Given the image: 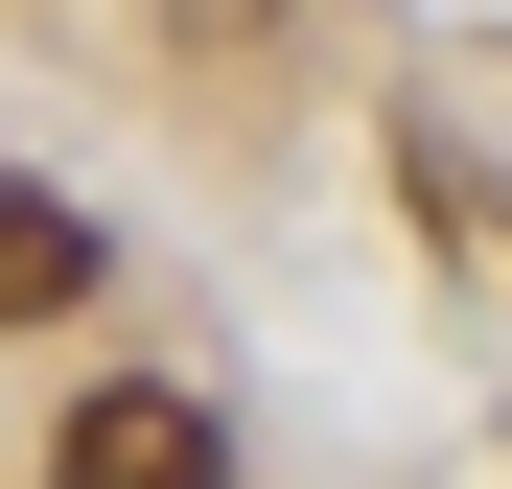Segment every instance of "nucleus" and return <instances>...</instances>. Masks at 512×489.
Masks as SVG:
<instances>
[{"mask_svg":"<svg viewBox=\"0 0 512 489\" xmlns=\"http://www.w3.org/2000/svg\"><path fill=\"white\" fill-rule=\"evenodd\" d=\"M47 489H233V443L187 420V396H140V373H117V396H94V420H70V443H47Z\"/></svg>","mask_w":512,"mask_h":489,"instance_id":"nucleus-1","label":"nucleus"},{"mask_svg":"<svg viewBox=\"0 0 512 489\" xmlns=\"http://www.w3.org/2000/svg\"><path fill=\"white\" fill-rule=\"evenodd\" d=\"M47 303H94V210L70 187H0V326H47Z\"/></svg>","mask_w":512,"mask_h":489,"instance_id":"nucleus-2","label":"nucleus"}]
</instances>
